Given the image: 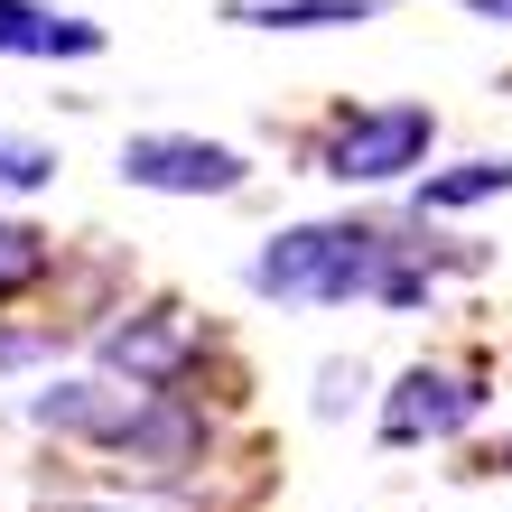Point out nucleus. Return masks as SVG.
<instances>
[{"mask_svg": "<svg viewBox=\"0 0 512 512\" xmlns=\"http://www.w3.org/2000/svg\"><path fill=\"white\" fill-rule=\"evenodd\" d=\"M103 28L75 10H47V0H0V56H94Z\"/></svg>", "mask_w": 512, "mask_h": 512, "instance_id": "7", "label": "nucleus"}, {"mask_svg": "<svg viewBox=\"0 0 512 512\" xmlns=\"http://www.w3.org/2000/svg\"><path fill=\"white\" fill-rule=\"evenodd\" d=\"M66 512H140V503H66Z\"/></svg>", "mask_w": 512, "mask_h": 512, "instance_id": "13", "label": "nucleus"}, {"mask_svg": "<svg viewBox=\"0 0 512 512\" xmlns=\"http://www.w3.org/2000/svg\"><path fill=\"white\" fill-rule=\"evenodd\" d=\"M47 177H56V149L47 140H19V131H0V187H47Z\"/></svg>", "mask_w": 512, "mask_h": 512, "instance_id": "11", "label": "nucleus"}, {"mask_svg": "<svg viewBox=\"0 0 512 512\" xmlns=\"http://www.w3.org/2000/svg\"><path fill=\"white\" fill-rule=\"evenodd\" d=\"M28 419L56 438H94L112 447V457H140V466H187L205 447V419L177 410L159 382H47L38 401H28Z\"/></svg>", "mask_w": 512, "mask_h": 512, "instance_id": "2", "label": "nucleus"}, {"mask_svg": "<svg viewBox=\"0 0 512 512\" xmlns=\"http://www.w3.org/2000/svg\"><path fill=\"white\" fill-rule=\"evenodd\" d=\"M103 354H112V364H122L131 382H177V373H187L196 364V326L187 317H177V308H149V317H131V326H112V336H103Z\"/></svg>", "mask_w": 512, "mask_h": 512, "instance_id": "6", "label": "nucleus"}, {"mask_svg": "<svg viewBox=\"0 0 512 512\" xmlns=\"http://www.w3.org/2000/svg\"><path fill=\"white\" fill-rule=\"evenodd\" d=\"M485 196H512V159H466V168H438L419 187V215H457V205H485Z\"/></svg>", "mask_w": 512, "mask_h": 512, "instance_id": "9", "label": "nucleus"}, {"mask_svg": "<svg viewBox=\"0 0 512 512\" xmlns=\"http://www.w3.org/2000/svg\"><path fill=\"white\" fill-rule=\"evenodd\" d=\"M382 10L391 0H233L224 19H243V28H364Z\"/></svg>", "mask_w": 512, "mask_h": 512, "instance_id": "8", "label": "nucleus"}, {"mask_svg": "<svg viewBox=\"0 0 512 512\" xmlns=\"http://www.w3.org/2000/svg\"><path fill=\"white\" fill-rule=\"evenodd\" d=\"M485 401H494V391L475 382V373H429V364H419L401 391H391L382 438H391V447H410V438H457L466 419H485Z\"/></svg>", "mask_w": 512, "mask_h": 512, "instance_id": "5", "label": "nucleus"}, {"mask_svg": "<svg viewBox=\"0 0 512 512\" xmlns=\"http://www.w3.org/2000/svg\"><path fill=\"white\" fill-rule=\"evenodd\" d=\"M122 177L149 196H233L243 187V149H224V140H187V131H140L122 149Z\"/></svg>", "mask_w": 512, "mask_h": 512, "instance_id": "4", "label": "nucleus"}, {"mask_svg": "<svg viewBox=\"0 0 512 512\" xmlns=\"http://www.w3.org/2000/svg\"><path fill=\"white\" fill-rule=\"evenodd\" d=\"M38 280H47V233L0 215V308H10L19 289H38Z\"/></svg>", "mask_w": 512, "mask_h": 512, "instance_id": "10", "label": "nucleus"}, {"mask_svg": "<svg viewBox=\"0 0 512 512\" xmlns=\"http://www.w3.org/2000/svg\"><path fill=\"white\" fill-rule=\"evenodd\" d=\"M466 10H485V19H512V0H466Z\"/></svg>", "mask_w": 512, "mask_h": 512, "instance_id": "12", "label": "nucleus"}, {"mask_svg": "<svg viewBox=\"0 0 512 512\" xmlns=\"http://www.w3.org/2000/svg\"><path fill=\"white\" fill-rule=\"evenodd\" d=\"M261 298H382V308H419L429 298V261H410L401 233L382 224H298L252 261Z\"/></svg>", "mask_w": 512, "mask_h": 512, "instance_id": "1", "label": "nucleus"}, {"mask_svg": "<svg viewBox=\"0 0 512 512\" xmlns=\"http://www.w3.org/2000/svg\"><path fill=\"white\" fill-rule=\"evenodd\" d=\"M429 112L419 103H391V112H354V122L326 140V177H345V187H391V177H410L429 159Z\"/></svg>", "mask_w": 512, "mask_h": 512, "instance_id": "3", "label": "nucleus"}]
</instances>
